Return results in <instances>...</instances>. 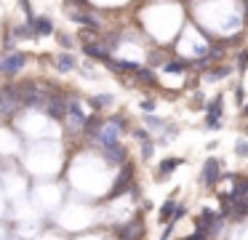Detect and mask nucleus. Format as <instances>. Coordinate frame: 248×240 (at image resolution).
<instances>
[{"label": "nucleus", "instance_id": "obj_13", "mask_svg": "<svg viewBox=\"0 0 248 240\" xmlns=\"http://www.w3.org/2000/svg\"><path fill=\"white\" fill-rule=\"evenodd\" d=\"M179 165H182V160H179V158H166V160L160 163V168H157V176H168V174H173V171H176Z\"/></svg>", "mask_w": 248, "mask_h": 240}, {"label": "nucleus", "instance_id": "obj_3", "mask_svg": "<svg viewBox=\"0 0 248 240\" xmlns=\"http://www.w3.org/2000/svg\"><path fill=\"white\" fill-rule=\"evenodd\" d=\"M131 184H134V165L125 163L123 168H120V174H118V179H115V184H112V190H109L107 197H118V195H123V192H128Z\"/></svg>", "mask_w": 248, "mask_h": 240}, {"label": "nucleus", "instance_id": "obj_26", "mask_svg": "<svg viewBox=\"0 0 248 240\" xmlns=\"http://www.w3.org/2000/svg\"><path fill=\"white\" fill-rule=\"evenodd\" d=\"M246 64H248V51H243V53H240V59H237V67H240V72L246 69Z\"/></svg>", "mask_w": 248, "mask_h": 240}, {"label": "nucleus", "instance_id": "obj_20", "mask_svg": "<svg viewBox=\"0 0 248 240\" xmlns=\"http://www.w3.org/2000/svg\"><path fill=\"white\" fill-rule=\"evenodd\" d=\"M91 104L96 107V110H102V107L112 104V96H107V94H102V96H93V99H91Z\"/></svg>", "mask_w": 248, "mask_h": 240}, {"label": "nucleus", "instance_id": "obj_21", "mask_svg": "<svg viewBox=\"0 0 248 240\" xmlns=\"http://www.w3.org/2000/svg\"><path fill=\"white\" fill-rule=\"evenodd\" d=\"M235 152H237V158H248V139H237Z\"/></svg>", "mask_w": 248, "mask_h": 240}, {"label": "nucleus", "instance_id": "obj_29", "mask_svg": "<svg viewBox=\"0 0 248 240\" xmlns=\"http://www.w3.org/2000/svg\"><path fill=\"white\" fill-rule=\"evenodd\" d=\"M184 240H205V238H200V235H189V238H184Z\"/></svg>", "mask_w": 248, "mask_h": 240}, {"label": "nucleus", "instance_id": "obj_1", "mask_svg": "<svg viewBox=\"0 0 248 240\" xmlns=\"http://www.w3.org/2000/svg\"><path fill=\"white\" fill-rule=\"evenodd\" d=\"M128 131V123H125V117H109V120H104V126L99 128V133L93 136V142L99 144L102 149H112L120 144V133Z\"/></svg>", "mask_w": 248, "mask_h": 240}, {"label": "nucleus", "instance_id": "obj_8", "mask_svg": "<svg viewBox=\"0 0 248 240\" xmlns=\"http://www.w3.org/2000/svg\"><path fill=\"white\" fill-rule=\"evenodd\" d=\"M83 53L91 59H99V62H107L109 59L107 46H102V43H83Z\"/></svg>", "mask_w": 248, "mask_h": 240}, {"label": "nucleus", "instance_id": "obj_2", "mask_svg": "<svg viewBox=\"0 0 248 240\" xmlns=\"http://www.w3.org/2000/svg\"><path fill=\"white\" fill-rule=\"evenodd\" d=\"M221 232V213L211 211V208H203L198 216V224H195V235L208 240L211 235H219Z\"/></svg>", "mask_w": 248, "mask_h": 240}, {"label": "nucleus", "instance_id": "obj_22", "mask_svg": "<svg viewBox=\"0 0 248 240\" xmlns=\"http://www.w3.org/2000/svg\"><path fill=\"white\" fill-rule=\"evenodd\" d=\"M205 126H208L211 131H219V128H221V120H219V117H208V115H205Z\"/></svg>", "mask_w": 248, "mask_h": 240}, {"label": "nucleus", "instance_id": "obj_18", "mask_svg": "<svg viewBox=\"0 0 248 240\" xmlns=\"http://www.w3.org/2000/svg\"><path fill=\"white\" fill-rule=\"evenodd\" d=\"M187 67H189V62H184V59H176V62H166V64H163L166 72H184Z\"/></svg>", "mask_w": 248, "mask_h": 240}, {"label": "nucleus", "instance_id": "obj_6", "mask_svg": "<svg viewBox=\"0 0 248 240\" xmlns=\"http://www.w3.org/2000/svg\"><path fill=\"white\" fill-rule=\"evenodd\" d=\"M221 176V165L216 158H208L203 163V174H200V181H203L205 187H216V181H219Z\"/></svg>", "mask_w": 248, "mask_h": 240}, {"label": "nucleus", "instance_id": "obj_23", "mask_svg": "<svg viewBox=\"0 0 248 240\" xmlns=\"http://www.w3.org/2000/svg\"><path fill=\"white\" fill-rule=\"evenodd\" d=\"M141 158L144 160L152 158V142H141Z\"/></svg>", "mask_w": 248, "mask_h": 240}, {"label": "nucleus", "instance_id": "obj_17", "mask_svg": "<svg viewBox=\"0 0 248 240\" xmlns=\"http://www.w3.org/2000/svg\"><path fill=\"white\" fill-rule=\"evenodd\" d=\"M72 19H75L78 24H86V27H91V30H96V19H93L91 14H86V11H80V14H72Z\"/></svg>", "mask_w": 248, "mask_h": 240}, {"label": "nucleus", "instance_id": "obj_25", "mask_svg": "<svg viewBox=\"0 0 248 240\" xmlns=\"http://www.w3.org/2000/svg\"><path fill=\"white\" fill-rule=\"evenodd\" d=\"M141 110L152 112V110H155V99H144V101H141Z\"/></svg>", "mask_w": 248, "mask_h": 240}, {"label": "nucleus", "instance_id": "obj_14", "mask_svg": "<svg viewBox=\"0 0 248 240\" xmlns=\"http://www.w3.org/2000/svg\"><path fill=\"white\" fill-rule=\"evenodd\" d=\"M56 69H59V72H70V69H75V56H70V53H59V56H56Z\"/></svg>", "mask_w": 248, "mask_h": 240}, {"label": "nucleus", "instance_id": "obj_27", "mask_svg": "<svg viewBox=\"0 0 248 240\" xmlns=\"http://www.w3.org/2000/svg\"><path fill=\"white\" fill-rule=\"evenodd\" d=\"M59 43H62V46H67V48H70V46H72V37H67V35H59Z\"/></svg>", "mask_w": 248, "mask_h": 240}, {"label": "nucleus", "instance_id": "obj_11", "mask_svg": "<svg viewBox=\"0 0 248 240\" xmlns=\"http://www.w3.org/2000/svg\"><path fill=\"white\" fill-rule=\"evenodd\" d=\"M104 158L115 165H125V147H112V149H104Z\"/></svg>", "mask_w": 248, "mask_h": 240}, {"label": "nucleus", "instance_id": "obj_30", "mask_svg": "<svg viewBox=\"0 0 248 240\" xmlns=\"http://www.w3.org/2000/svg\"><path fill=\"white\" fill-rule=\"evenodd\" d=\"M243 115H248V104H243Z\"/></svg>", "mask_w": 248, "mask_h": 240}, {"label": "nucleus", "instance_id": "obj_5", "mask_svg": "<svg viewBox=\"0 0 248 240\" xmlns=\"http://www.w3.org/2000/svg\"><path fill=\"white\" fill-rule=\"evenodd\" d=\"M27 64V53H8V56H3V62H0V72H6V75H16L19 69Z\"/></svg>", "mask_w": 248, "mask_h": 240}, {"label": "nucleus", "instance_id": "obj_28", "mask_svg": "<svg viewBox=\"0 0 248 240\" xmlns=\"http://www.w3.org/2000/svg\"><path fill=\"white\" fill-rule=\"evenodd\" d=\"M147 123H150L152 128H160V120H157V117H147Z\"/></svg>", "mask_w": 248, "mask_h": 240}, {"label": "nucleus", "instance_id": "obj_24", "mask_svg": "<svg viewBox=\"0 0 248 240\" xmlns=\"http://www.w3.org/2000/svg\"><path fill=\"white\" fill-rule=\"evenodd\" d=\"M134 136L139 139V142H150V136H147V131H144V128H136V131H134Z\"/></svg>", "mask_w": 248, "mask_h": 240}, {"label": "nucleus", "instance_id": "obj_9", "mask_svg": "<svg viewBox=\"0 0 248 240\" xmlns=\"http://www.w3.org/2000/svg\"><path fill=\"white\" fill-rule=\"evenodd\" d=\"M32 32H35V37L38 35H51V32H54V21H51L48 16H40V19H35Z\"/></svg>", "mask_w": 248, "mask_h": 240}, {"label": "nucleus", "instance_id": "obj_7", "mask_svg": "<svg viewBox=\"0 0 248 240\" xmlns=\"http://www.w3.org/2000/svg\"><path fill=\"white\" fill-rule=\"evenodd\" d=\"M104 64H107L109 69H115V72H120V75H123V72H131V75L139 72V64H136V62H125V59H112V56H109Z\"/></svg>", "mask_w": 248, "mask_h": 240}, {"label": "nucleus", "instance_id": "obj_10", "mask_svg": "<svg viewBox=\"0 0 248 240\" xmlns=\"http://www.w3.org/2000/svg\"><path fill=\"white\" fill-rule=\"evenodd\" d=\"M235 200H246L248 197V179L246 176H235V190L230 192Z\"/></svg>", "mask_w": 248, "mask_h": 240}, {"label": "nucleus", "instance_id": "obj_12", "mask_svg": "<svg viewBox=\"0 0 248 240\" xmlns=\"http://www.w3.org/2000/svg\"><path fill=\"white\" fill-rule=\"evenodd\" d=\"M176 206H179V203L173 200V197H168V200L163 203V208H160V213H157V219H160V222H173V211H176Z\"/></svg>", "mask_w": 248, "mask_h": 240}, {"label": "nucleus", "instance_id": "obj_16", "mask_svg": "<svg viewBox=\"0 0 248 240\" xmlns=\"http://www.w3.org/2000/svg\"><path fill=\"white\" fill-rule=\"evenodd\" d=\"M136 80H139V83H144V85H155V72H152V69H147V67H139Z\"/></svg>", "mask_w": 248, "mask_h": 240}, {"label": "nucleus", "instance_id": "obj_19", "mask_svg": "<svg viewBox=\"0 0 248 240\" xmlns=\"http://www.w3.org/2000/svg\"><path fill=\"white\" fill-rule=\"evenodd\" d=\"M205 115H208V117H219L221 115V96H216V99L205 107Z\"/></svg>", "mask_w": 248, "mask_h": 240}, {"label": "nucleus", "instance_id": "obj_4", "mask_svg": "<svg viewBox=\"0 0 248 240\" xmlns=\"http://www.w3.org/2000/svg\"><path fill=\"white\" fill-rule=\"evenodd\" d=\"M118 238L120 240H141V238H144V222H141V216L131 219L125 227H120L118 229Z\"/></svg>", "mask_w": 248, "mask_h": 240}, {"label": "nucleus", "instance_id": "obj_15", "mask_svg": "<svg viewBox=\"0 0 248 240\" xmlns=\"http://www.w3.org/2000/svg\"><path fill=\"white\" fill-rule=\"evenodd\" d=\"M219 206H221V216H232V211H235V197L219 195Z\"/></svg>", "mask_w": 248, "mask_h": 240}]
</instances>
